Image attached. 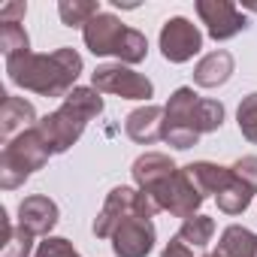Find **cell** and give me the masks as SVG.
I'll return each mask as SVG.
<instances>
[{"label": "cell", "mask_w": 257, "mask_h": 257, "mask_svg": "<svg viewBox=\"0 0 257 257\" xmlns=\"http://www.w3.org/2000/svg\"><path fill=\"white\" fill-rule=\"evenodd\" d=\"M0 218H4V230H7L0 257H28L31 248H34V233H28L25 227H13L10 218H7V212H0Z\"/></svg>", "instance_id": "20"}, {"label": "cell", "mask_w": 257, "mask_h": 257, "mask_svg": "<svg viewBox=\"0 0 257 257\" xmlns=\"http://www.w3.org/2000/svg\"><path fill=\"white\" fill-rule=\"evenodd\" d=\"M224 124V106L194 94V88H176L164 106V143L185 152L200 143L203 134H212Z\"/></svg>", "instance_id": "3"}, {"label": "cell", "mask_w": 257, "mask_h": 257, "mask_svg": "<svg viewBox=\"0 0 257 257\" xmlns=\"http://www.w3.org/2000/svg\"><path fill=\"white\" fill-rule=\"evenodd\" d=\"M58 13L67 28H85L100 13V4H94V0H61Z\"/></svg>", "instance_id": "21"}, {"label": "cell", "mask_w": 257, "mask_h": 257, "mask_svg": "<svg viewBox=\"0 0 257 257\" xmlns=\"http://www.w3.org/2000/svg\"><path fill=\"white\" fill-rule=\"evenodd\" d=\"M161 209H158V203L149 197V194H143V191H134V188H112L109 191V197H106V203H103V209H100V215L94 218V236H100V239H112V233L127 221V218H134V215H140V218H155Z\"/></svg>", "instance_id": "7"}, {"label": "cell", "mask_w": 257, "mask_h": 257, "mask_svg": "<svg viewBox=\"0 0 257 257\" xmlns=\"http://www.w3.org/2000/svg\"><path fill=\"white\" fill-rule=\"evenodd\" d=\"M91 85L100 94H115V97H124V100H149L155 94L152 79H146L143 73L124 67V64L97 67L94 76H91Z\"/></svg>", "instance_id": "8"}, {"label": "cell", "mask_w": 257, "mask_h": 257, "mask_svg": "<svg viewBox=\"0 0 257 257\" xmlns=\"http://www.w3.org/2000/svg\"><path fill=\"white\" fill-rule=\"evenodd\" d=\"M185 173H188V179L194 182V188L203 194V197H209V194H221L224 191V185L230 182V167H218V164H209V161H197V164H188L185 167Z\"/></svg>", "instance_id": "16"}, {"label": "cell", "mask_w": 257, "mask_h": 257, "mask_svg": "<svg viewBox=\"0 0 257 257\" xmlns=\"http://www.w3.org/2000/svg\"><path fill=\"white\" fill-rule=\"evenodd\" d=\"M230 170H233V173L248 185V188H254V191H257V158H251V155H248V158H239Z\"/></svg>", "instance_id": "25"}, {"label": "cell", "mask_w": 257, "mask_h": 257, "mask_svg": "<svg viewBox=\"0 0 257 257\" xmlns=\"http://www.w3.org/2000/svg\"><path fill=\"white\" fill-rule=\"evenodd\" d=\"M176 236L185 239L191 248L203 251V248L212 242V236H215V221H212L209 215H191V218H185V224H182V230H179Z\"/></svg>", "instance_id": "19"}, {"label": "cell", "mask_w": 257, "mask_h": 257, "mask_svg": "<svg viewBox=\"0 0 257 257\" xmlns=\"http://www.w3.org/2000/svg\"><path fill=\"white\" fill-rule=\"evenodd\" d=\"M134 179L143 194H149L161 212H170L176 218H191L203 206V194L188 179L185 167H176L173 158L161 152H146L134 161Z\"/></svg>", "instance_id": "1"}, {"label": "cell", "mask_w": 257, "mask_h": 257, "mask_svg": "<svg viewBox=\"0 0 257 257\" xmlns=\"http://www.w3.org/2000/svg\"><path fill=\"white\" fill-rule=\"evenodd\" d=\"M233 173V170H230ZM251 197H254V188H248L236 173L230 176V182L224 185V191L215 197L218 200V209L224 212V215H242L248 206H251Z\"/></svg>", "instance_id": "18"}, {"label": "cell", "mask_w": 257, "mask_h": 257, "mask_svg": "<svg viewBox=\"0 0 257 257\" xmlns=\"http://www.w3.org/2000/svg\"><path fill=\"white\" fill-rule=\"evenodd\" d=\"M25 13H28V4H4L0 7V22H19L22 25Z\"/></svg>", "instance_id": "27"}, {"label": "cell", "mask_w": 257, "mask_h": 257, "mask_svg": "<svg viewBox=\"0 0 257 257\" xmlns=\"http://www.w3.org/2000/svg\"><path fill=\"white\" fill-rule=\"evenodd\" d=\"M161 257H197V248H191L185 239L173 236V239H170V245L164 248V254H161Z\"/></svg>", "instance_id": "26"}, {"label": "cell", "mask_w": 257, "mask_h": 257, "mask_svg": "<svg viewBox=\"0 0 257 257\" xmlns=\"http://www.w3.org/2000/svg\"><path fill=\"white\" fill-rule=\"evenodd\" d=\"M155 248V224L152 218H127L115 233H112V251L118 257H146Z\"/></svg>", "instance_id": "11"}, {"label": "cell", "mask_w": 257, "mask_h": 257, "mask_svg": "<svg viewBox=\"0 0 257 257\" xmlns=\"http://www.w3.org/2000/svg\"><path fill=\"white\" fill-rule=\"evenodd\" d=\"M37 127V112L34 106L25 100V97H13V94H4V106H0V137L4 143L16 140L19 134Z\"/></svg>", "instance_id": "14"}, {"label": "cell", "mask_w": 257, "mask_h": 257, "mask_svg": "<svg viewBox=\"0 0 257 257\" xmlns=\"http://www.w3.org/2000/svg\"><path fill=\"white\" fill-rule=\"evenodd\" d=\"M124 131L140 146H152V143L164 140V106L146 103V106L134 109L124 121Z\"/></svg>", "instance_id": "13"}, {"label": "cell", "mask_w": 257, "mask_h": 257, "mask_svg": "<svg viewBox=\"0 0 257 257\" xmlns=\"http://www.w3.org/2000/svg\"><path fill=\"white\" fill-rule=\"evenodd\" d=\"M82 37L94 55H115L118 64H140L149 55V40L109 13H97L82 28Z\"/></svg>", "instance_id": "5"}, {"label": "cell", "mask_w": 257, "mask_h": 257, "mask_svg": "<svg viewBox=\"0 0 257 257\" xmlns=\"http://www.w3.org/2000/svg\"><path fill=\"white\" fill-rule=\"evenodd\" d=\"M233 76V55L227 49L209 52L206 58H200V64L194 67V82L200 88H218Z\"/></svg>", "instance_id": "15"}, {"label": "cell", "mask_w": 257, "mask_h": 257, "mask_svg": "<svg viewBox=\"0 0 257 257\" xmlns=\"http://www.w3.org/2000/svg\"><path fill=\"white\" fill-rule=\"evenodd\" d=\"M49 158H52V149L46 146L37 127L4 143V152H0V188L4 191L19 188L25 179H31L37 170H43Z\"/></svg>", "instance_id": "6"}, {"label": "cell", "mask_w": 257, "mask_h": 257, "mask_svg": "<svg viewBox=\"0 0 257 257\" xmlns=\"http://www.w3.org/2000/svg\"><path fill=\"white\" fill-rule=\"evenodd\" d=\"M215 251L221 257H257V233H251L239 224H230L221 233V242Z\"/></svg>", "instance_id": "17"}, {"label": "cell", "mask_w": 257, "mask_h": 257, "mask_svg": "<svg viewBox=\"0 0 257 257\" xmlns=\"http://www.w3.org/2000/svg\"><path fill=\"white\" fill-rule=\"evenodd\" d=\"M197 13H200V19H203V25H206L209 37L218 40V43L236 37V34L245 31V25H248L245 16L239 13V7L230 4V0H200V4H197Z\"/></svg>", "instance_id": "10"}, {"label": "cell", "mask_w": 257, "mask_h": 257, "mask_svg": "<svg viewBox=\"0 0 257 257\" xmlns=\"http://www.w3.org/2000/svg\"><path fill=\"white\" fill-rule=\"evenodd\" d=\"M0 49H4L7 61L31 52V40H28V34L19 22H0Z\"/></svg>", "instance_id": "22"}, {"label": "cell", "mask_w": 257, "mask_h": 257, "mask_svg": "<svg viewBox=\"0 0 257 257\" xmlns=\"http://www.w3.org/2000/svg\"><path fill=\"white\" fill-rule=\"evenodd\" d=\"M37 257H79V251L61 236H46V242L37 248Z\"/></svg>", "instance_id": "24"}, {"label": "cell", "mask_w": 257, "mask_h": 257, "mask_svg": "<svg viewBox=\"0 0 257 257\" xmlns=\"http://www.w3.org/2000/svg\"><path fill=\"white\" fill-rule=\"evenodd\" d=\"M100 112H103L100 91H94V88H73L52 115L37 121V131L43 134V140L52 149V155H61L85 134L88 121L97 118Z\"/></svg>", "instance_id": "4"}, {"label": "cell", "mask_w": 257, "mask_h": 257, "mask_svg": "<svg viewBox=\"0 0 257 257\" xmlns=\"http://www.w3.org/2000/svg\"><path fill=\"white\" fill-rule=\"evenodd\" d=\"M58 224V206L55 200L43 197V194H34V197H25L19 203V227H25L28 233L34 236H49Z\"/></svg>", "instance_id": "12"}, {"label": "cell", "mask_w": 257, "mask_h": 257, "mask_svg": "<svg viewBox=\"0 0 257 257\" xmlns=\"http://www.w3.org/2000/svg\"><path fill=\"white\" fill-rule=\"evenodd\" d=\"M203 49V34L188 19L176 16L161 28V52L170 64H185Z\"/></svg>", "instance_id": "9"}, {"label": "cell", "mask_w": 257, "mask_h": 257, "mask_svg": "<svg viewBox=\"0 0 257 257\" xmlns=\"http://www.w3.org/2000/svg\"><path fill=\"white\" fill-rule=\"evenodd\" d=\"M82 73V55L70 46L55 49L52 55H19L7 61V76L13 85L43 94V97H67L73 82Z\"/></svg>", "instance_id": "2"}, {"label": "cell", "mask_w": 257, "mask_h": 257, "mask_svg": "<svg viewBox=\"0 0 257 257\" xmlns=\"http://www.w3.org/2000/svg\"><path fill=\"white\" fill-rule=\"evenodd\" d=\"M236 121H239V131L248 143H257V91L248 94L242 103H239V112H236Z\"/></svg>", "instance_id": "23"}]
</instances>
